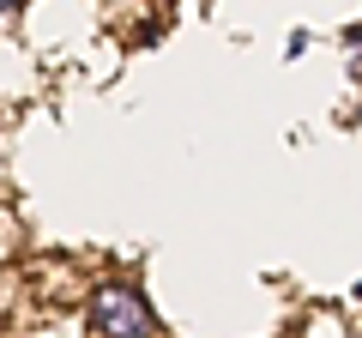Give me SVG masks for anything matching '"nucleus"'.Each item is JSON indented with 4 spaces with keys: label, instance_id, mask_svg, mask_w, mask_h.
Instances as JSON below:
<instances>
[{
    "label": "nucleus",
    "instance_id": "obj_1",
    "mask_svg": "<svg viewBox=\"0 0 362 338\" xmlns=\"http://www.w3.org/2000/svg\"><path fill=\"white\" fill-rule=\"evenodd\" d=\"M90 326H97V338H157L145 296L133 284H121V278H103L90 290Z\"/></svg>",
    "mask_w": 362,
    "mask_h": 338
},
{
    "label": "nucleus",
    "instance_id": "obj_2",
    "mask_svg": "<svg viewBox=\"0 0 362 338\" xmlns=\"http://www.w3.org/2000/svg\"><path fill=\"white\" fill-rule=\"evenodd\" d=\"M18 6H25V0H0V13H18Z\"/></svg>",
    "mask_w": 362,
    "mask_h": 338
},
{
    "label": "nucleus",
    "instance_id": "obj_3",
    "mask_svg": "<svg viewBox=\"0 0 362 338\" xmlns=\"http://www.w3.org/2000/svg\"><path fill=\"white\" fill-rule=\"evenodd\" d=\"M0 314H6V284H0Z\"/></svg>",
    "mask_w": 362,
    "mask_h": 338
}]
</instances>
